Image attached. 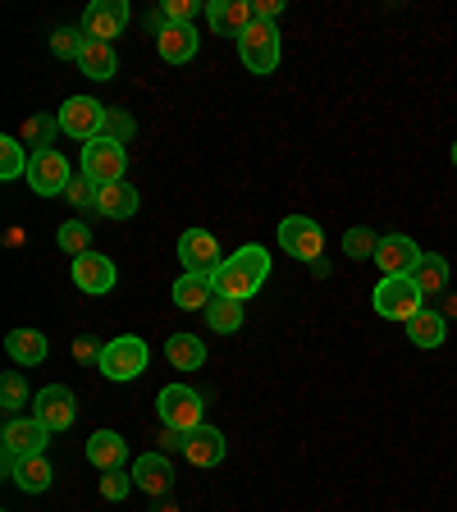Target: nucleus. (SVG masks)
<instances>
[{
    "label": "nucleus",
    "mask_w": 457,
    "mask_h": 512,
    "mask_svg": "<svg viewBox=\"0 0 457 512\" xmlns=\"http://www.w3.org/2000/svg\"><path fill=\"white\" fill-rule=\"evenodd\" d=\"M215 298L229 302H247L252 293H261V284L270 279V252L261 243L238 247L234 256H224L220 270H215Z\"/></svg>",
    "instance_id": "1"
},
{
    "label": "nucleus",
    "mask_w": 457,
    "mask_h": 512,
    "mask_svg": "<svg viewBox=\"0 0 457 512\" xmlns=\"http://www.w3.org/2000/svg\"><path fill=\"white\" fill-rule=\"evenodd\" d=\"M156 412H160V426H174V430H197L206 426V394H197L192 384H165L156 394Z\"/></svg>",
    "instance_id": "2"
},
{
    "label": "nucleus",
    "mask_w": 457,
    "mask_h": 512,
    "mask_svg": "<svg viewBox=\"0 0 457 512\" xmlns=\"http://www.w3.org/2000/svg\"><path fill=\"white\" fill-rule=\"evenodd\" d=\"M375 311H380L384 320L412 325V320L426 311V298H421V288L412 284V275H380V284H375Z\"/></svg>",
    "instance_id": "3"
},
{
    "label": "nucleus",
    "mask_w": 457,
    "mask_h": 512,
    "mask_svg": "<svg viewBox=\"0 0 457 512\" xmlns=\"http://www.w3.org/2000/svg\"><path fill=\"white\" fill-rule=\"evenodd\" d=\"M279 55H284V42H279V28L266 19H256L252 28L238 37V60L247 64V74H275L279 69Z\"/></svg>",
    "instance_id": "4"
},
{
    "label": "nucleus",
    "mask_w": 457,
    "mask_h": 512,
    "mask_svg": "<svg viewBox=\"0 0 457 512\" xmlns=\"http://www.w3.org/2000/svg\"><path fill=\"white\" fill-rule=\"evenodd\" d=\"M151 362V348L138 339V334H119V339L106 343V352H101V366L96 371L106 375V380L115 384H128V380H138L142 371H147Z\"/></svg>",
    "instance_id": "5"
},
{
    "label": "nucleus",
    "mask_w": 457,
    "mask_h": 512,
    "mask_svg": "<svg viewBox=\"0 0 457 512\" xmlns=\"http://www.w3.org/2000/svg\"><path fill=\"white\" fill-rule=\"evenodd\" d=\"M106 115L110 106H101L96 96H69L55 119H60V133H69V138H78L87 147V142L106 138Z\"/></svg>",
    "instance_id": "6"
},
{
    "label": "nucleus",
    "mask_w": 457,
    "mask_h": 512,
    "mask_svg": "<svg viewBox=\"0 0 457 512\" xmlns=\"http://www.w3.org/2000/svg\"><path fill=\"white\" fill-rule=\"evenodd\" d=\"M279 243H284L288 256H298L302 266H316L325 256V229L311 215H284L279 220Z\"/></svg>",
    "instance_id": "7"
},
{
    "label": "nucleus",
    "mask_w": 457,
    "mask_h": 512,
    "mask_svg": "<svg viewBox=\"0 0 457 512\" xmlns=\"http://www.w3.org/2000/svg\"><path fill=\"white\" fill-rule=\"evenodd\" d=\"M46 444H51V430H46L37 416H10L5 430H0L5 458H42Z\"/></svg>",
    "instance_id": "8"
},
{
    "label": "nucleus",
    "mask_w": 457,
    "mask_h": 512,
    "mask_svg": "<svg viewBox=\"0 0 457 512\" xmlns=\"http://www.w3.org/2000/svg\"><path fill=\"white\" fill-rule=\"evenodd\" d=\"M124 142H110V138H96L83 147V174L96 183V188H110V183H124Z\"/></svg>",
    "instance_id": "9"
},
{
    "label": "nucleus",
    "mask_w": 457,
    "mask_h": 512,
    "mask_svg": "<svg viewBox=\"0 0 457 512\" xmlns=\"http://www.w3.org/2000/svg\"><path fill=\"white\" fill-rule=\"evenodd\" d=\"M74 183V170H69V160L60 156V151H32L28 160V188L37 192V197H60L64 188Z\"/></svg>",
    "instance_id": "10"
},
{
    "label": "nucleus",
    "mask_w": 457,
    "mask_h": 512,
    "mask_svg": "<svg viewBox=\"0 0 457 512\" xmlns=\"http://www.w3.org/2000/svg\"><path fill=\"white\" fill-rule=\"evenodd\" d=\"M179 261L188 275H215L220 270V243H215L211 229H183L179 234Z\"/></svg>",
    "instance_id": "11"
},
{
    "label": "nucleus",
    "mask_w": 457,
    "mask_h": 512,
    "mask_svg": "<svg viewBox=\"0 0 457 512\" xmlns=\"http://www.w3.org/2000/svg\"><path fill=\"white\" fill-rule=\"evenodd\" d=\"M32 416L42 421L51 435H60V430L74 426L78 416V403H74V389H64V384H46L42 394L32 398Z\"/></svg>",
    "instance_id": "12"
},
{
    "label": "nucleus",
    "mask_w": 457,
    "mask_h": 512,
    "mask_svg": "<svg viewBox=\"0 0 457 512\" xmlns=\"http://www.w3.org/2000/svg\"><path fill=\"white\" fill-rule=\"evenodd\" d=\"M128 28V5L124 0H92L83 10V32L87 42H115Z\"/></svg>",
    "instance_id": "13"
},
{
    "label": "nucleus",
    "mask_w": 457,
    "mask_h": 512,
    "mask_svg": "<svg viewBox=\"0 0 457 512\" xmlns=\"http://www.w3.org/2000/svg\"><path fill=\"white\" fill-rule=\"evenodd\" d=\"M421 256L426 252H421L407 234H384L380 247H375V266H380V275H412Z\"/></svg>",
    "instance_id": "14"
},
{
    "label": "nucleus",
    "mask_w": 457,
    "mask_h": 512,
    "mask_svg": "<svg viewBox=\"0 0 457 512\" xmlns=\"http://www.w3.org/2000/svg\"><path fill=\"white\" fill-rule=\"evenodd\" d=\"M74 284L83 288V293H92V298H106L110 288L119 284V270H115V261H110V256L87 252V256H78V261H74Z\"/></svg>",
    "instance_id": "15"
},
{
    "label": "nucleus",
    "mask_w": 457,
    "mask_h": 512,
    "mask_svg": "<svg viewBox=\"0 0 457 512\" xmlns=\"http://www.w3.org/2000/svg\"><path fill=\"white\" fill-rule=\"evenodd\" d=\"M128 471H133V485H138L142 494H151V499H165V494L174 490V467L165 453H142Z\"/></svg>",
    "instance_id": "16"
},
{
    "label": "nucleus",
    "mask_w": 457,
    "mask_h": 512,
    "mask_svg": "<svg viewBox=\"0 0 457 512\" xmlns=\"http://www.w3.org/2000/svg\"><path fill=\"white\" fill-rule=\"evenodd\" d=\"M206 19H211V32H220V37H243L256 23V10L252 0H211Z\"/></svg>",
    "instance_id": "17"
},
{
    "label": "nucleus",
    "mask_w": 457,
    "mask_h": 512,
    "mask_svg": "<svg viewBox=\"0 0 457 512\" xmlns=\"http://www.w3.org/2000/svg\"><path fill=\"white\" fill-rule=\"evenodd\" d=\"M197 46H202V37H197V28L192 23H170L165 19V28L156 32V51L165 64H188L192 55H197Z\"/></svg>",
    "instance_id": "18"
},
{
    "label": "nucleus",
    "mask_w": 457,
    "mask_h": 512,
    "mask_svg": "<svg viewBox=\"0 0 457 512\" xmlns=\"http://www.w3.org/2000/svg\"><path fill=\"white\" fill-rule=\"evenodd\" d=\"M5 476H10L23 494H46L51 490V480H55V471L42 453V458H5Z\"/></svg>",
    "instance_id": "19"
},
{
    "label": "nucleus",
    "mask_w": 457,
    "mask_h": 512,
    "mask_svg": "<svg viewBox=\"0 0 457 512\" xmlns=\"http://www.w3.org/2000/svg\"><path fill=\"white\" fill-rule=\"evenodd\" d=\"M87 462H92L96 471H119L128 462L124 435H115V430H96V435L87 439Z\"/></svg>",
    "instance_id": "20"
},
{
    "label": "nucleus",
    "mask_w": 457,
    "mask_h": 512,
    "mask_svg": "<svg viewBox=\"0 0 457 512\" xmlns=\"http://www.w3.org/2000/svg\"><path fill=\"white\" fill-rule=\"evenodd\" d=\"M183 458H188L192 467H215V462H224V435H220L215 426H197V430H188Z\"/></svg>",
    "instance_id": "21"
},
{
    "label": "nucleus",
    "mask_w": 457,
    "mask_h": 512,
    "mask_svg": "<svg viewBox=\"0 0 457 512\" xmlns=\"http://www.w3.org/2000/svg\"><path fill=\"white\" fill-rule=\"evenodd\" d=\"M138 188L133 183H110V188H101V197H96V215H106V220H133L138 215Z\"/></svg>",
    "instance_id": "22"
},
{
    "label": "nucleus",
    "mask_w": 457,
    "mask_h": 512,
    "mask_svg": "<svg viewBox=\"0 0 457 512\" xmlns=\"http://www.w3.org/2000/svg\"><path fill=\"white\" fill-rule=\"evenodd\" d=\"M78 69H83V78H92V83H110V78L119 74V55L110 42H87L83 55H78Z\"/></svg>",
    "instance_id": "23"
},
{
    "label": "nucleus",
    "mask_w": 457,
    "mask_h": 512,
    "mask_svg": "<svg viewBox=\"0 0 457 512\" xmlns=\"http://www.w3.org/2000/svg\"><path fill=\"white\" fill-rule=\"evenodd\" d=\"M412 284L421 288V298L426 302H435L439 293H448V261L439 252H426L421 261H416V270H412Z\"/></svg>",
    "instance_id": "24"
},
{
    "label": "nucleus",
    "mask_w": 457,
    "mask_h": 512,
    "mask_svg": "<svg viewBox=\"0 0 457 512\" xmlns=\"http://www.w3.org/2000/svg\"><path fill=\"white\" fill-rule=\"evenodd\" d=\"M215 302V279L211 275H188L183 270V279L174 284V307L179 311H206Z\"/></svg>",
    "instance_id": "25"
},
{
    "label": "nucleus",
    "mask_w": 457,
    "mask_h": 512,
    "mask_svg": "<svg viewBox=\"0 0 457 512\" xmlns=\"http://www.w3.org/2000/svg\"><path fill=\"white\" fill-rule=\"evenodd\" d=\"M5 352H10L19 366H42L46 352H51V343H46L42 330H10V339H5Z\"/></svg>",
    "instance_id": "26"
},
{
    "label": "nucleus",
    "mask_w": 457,
    "mask_h": 512,
    "mask_svg": "<svg viewBox=\"0 0 457 512\" xmlns=\"http://www.w3.org/2000/svg\"><path fill=\"white\" fill-rule=\"evenodd\" d=\"M407 339L416 343V348H444V339H448V316L439 307H426L421 316L407 325Z\"/></svg>",
    "instance_id": "27"
},
{
    "label": "nucleus",
    "mask_w": 457,
    "mask_h": 512,
    "mask_svg": "<svg viewBox=\"0 0 457 512\" xmlns=\"http://www.w3.org/2000/svg\"><path fill=\"white\" fill-rule=\"evenodd\" d=\"M165 357H170V366H179V371H202L206 343L197 339V334H170V339H165Z\"/></svg>",
    "instance_id": "28"
},
{
    "label": "nucleus",
    "mask_w": 457,
    "mask_h": 512,
    "mask_svg": "<svg viewBox=\"0 0 457 512\" xmlns=\"http://www.w3.org/2000/svg\"><path fill=\"white\" fill-rule=\"evenodd\" d=\"M60 133V119L55 115H28L19 124V142L32 151H51V138Z\"/></svg>",
    "instance_id": "29"
},
{
    "label": "nucleus",
    "mask_w": 457,
    "mask_h": 512,
    "mask_svg": "<svg viewBox=\"0 0 457 512\" xmlns=\"http://www.w3.org/2000/svg\"><path fill=\"white\" fill-rule=\"evenodd\" d=\"M55 243H60V252L64 256H87L92 252V224L87 220H64L60 229H55Z\"/></svg>",
    "instance_id": "30"
},
{
    "label": "nucleus",
    "mask_w": 457,
    "mask_h": 512,
    "mask_svg": "<svg viewBox=\"0 0 457 512\" xmlns=\"http://www.w3.org/2000/svg\"><path fill=\"white\" fill-rule=\"evenodd\" d=\"M206 325H211L215 334H238L243 330V302H229V298H215L211 307L202 311Z\"/></svg>",
    "instance_id": "31"
},
{
    "label": "nucleus",
    "mask_w": 457,
    "mask_h": 512,
    "mask_svg": "<svg viewBox=\"0 0 457 512\" xmlns=\"http://www.w3.org/2000/svg\"><path fill=\"white\" fill-rule=\"evenodd\" d=\"M375 247H380V234L366 229V224H357V229L343 234V256H352V261H375Z\"/></svg>",
    "instance_id": "32"
},
{
    "label": "nucleus",
    "mask_w": 457,
    "mask_h": 512,
    "mask_svg": "<svg viewBox=\"0 0 457 512\" xmlns=\"http://www.w3.org/2000/svg\"><path fill=\"white\" fill-rule=\"evenodd\" d=\"M28 147L19 138H0V179H19L28 174Z\"/></svg>",
    "instance_id": "33"
},
{
    "label": "nucleus",
    "mask_w": 457,
    "mask_h": 512,
    "mask_svg": "<svg viewBox=\"0 0 457 512\" xmlns=\"http://www.w3.org/2000/svg\"><path fill=\"white\" fill-rule=\"evenodd\" d=\"M96 197H101V188H96L87 174H74V183L64 188V202L74 206V211H83V215H96Z\"/></svg>",
    "instance_id": "34"
},
{
    "label": "nucleus",
    "mask_w": 457,
    "mask_h": 512,
    "mask_svg": "<svg viewBox=\"0 0 457 512\" xmlns=\"http://www.w3.org/2000/svg\"><path fill=\"white\" fill-rule=\"evenodd\" d=\"M87 46V32L83 28H55L51 32V55H60V60H78Z\"/></svg>",
    "instance_id": "35"
},
{
    "label": "nucleus",
    "mask_w": 457,
    "mask_h": 512,
    "mask_svg": "<svg viewBox=\"0 0 457 512\" xmlns=\"http://www.w3.org/2000/svg\"><path fill=\"white\" fill-rule=\"evenodd\" d=\"M23 403H28V380H23L19 371H5L0 375V407L14 416Z\"/></svg>",
    "instance_id": "36"
},
{
    "label": "nucleus",
    "mask_w": 457,
    "mask_h": 512,
    "mask_svg": "<svg viewBox=\"0 0 457 512\" xmlns=\"http://www.w3.org/2000/svg\"><path fill=\"white\" fill-rule=\"evenodd\" d=\"M138 490V485H133V471H101V499L106 503H124L128 494Z\"/></svg>",
    "instance_id": "37"
},
{
    "label": "nucleus",
    "mask_w": 457,
    "mask_h": 512,
    "mask_svg": "<svg viewBox=\"0 0 457 512\" xmlns=\"http://www.w3.org/2000/svg\"><path fill=\"white\" fill-rule=\"evenodd\" d=\"M101 352H106V343L96 339V334H78L74 339V357H78V366H101Z\"/></svg>",
    "instance_id": "38"
},
{
    "label": "nucleus",
    "mask_w": 457,
    "mask_h": 512,
    "mask_svg": "<svg viewBox=\"0 0 457 512\" xmlns=\"http://www.w3.org/2000/svg\"><path fill=\"white\" fill-rule=\"evenodd\" d=\"M202 10H206L202 0H165V5H160V14H165L170 23H192Z\"/></svg>",
    "instance_id": "39"
},
{
    "label": "nucleus",
    "mask_w": 457,
    "mask_h": 512,
    "mask_svg": "<svg viewBox=\"0 0 457 512\" xmlns=\"http://www.w3.org/2000/svg\"><path fill=\"white\" fill-rule=\"evenodd\" d=\"M133 128H138V124H133V115H128V110L110 106V115H106V138L110 142H128V138H133Z\"/></svg>",
    "instance_id": "40"
},
{
    "label": "nucleus",
    "mask_w": 457,
    "mask_h": 512,
    "mask_svg": "<svg viewBox=\"0 0 457 512\" xmlns=\"http://www.w3.org/2000/svg\"><path fill=\"white\" fill-rule=\"evenodd\" d=\"M156 444H160V453H183V444H188V435H183V430H174V426H160Z\"/></svg>",
    "instance_id": "41"
},
{
    "label": "nucleus",
    "mask_w": 457,
    "mask_h": 512,
    "mask_svg": "<svg viewBox=\"0 0 457 512\" xmlns=\"http://www.w3.org/2000/svg\"><path fill=\"white\" fill-rule=\"evenodd\" d=\"M252 10H256V19H266V23H275V14L284 10V0H252Z\"/></svg>",
    "instance_id": "42"
},
{
    "label": "nucleus",
    "mask_w": 457,
    "mask_h": 512,
    "mask_svg": "<svg viewBox=\"0 0 457 512\" xmlns=\"http://www.w3.org/2000/svg\"><path fill=\"white\" fill-rule=\"evenodd\" d=\"M156 512H179V508H174V503H160V508Z\"/></svg>",
    "instance_id": "43"
},
{
    "label": "nucleus",
    "mask_w": 457,
    "mask_h": 512,
    "mask_svg": "<svg viewBox=\"0 0 457 512\" xmlns=\"http://www.w3.org/2000/svg\"><path fill=\"white\" fill-rule=\"evenodd\" d=\"M453 165H457V142H453Z\"/></svg>",
    "instance_id": "44"
}]
</instances>
